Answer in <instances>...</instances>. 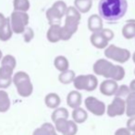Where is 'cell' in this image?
<instances>
[{
    "label": "cell",
    "instance_id": "6da1fadb",
    "mask_svg": "<svg viewBox=\"0 0 135 135\" xmlns=\"http://www.w3.org/2000/svg\"><path fill=\"white\" fill-rule=\"evenodd\" d=\"M127 10V0H100L98 4L99 16L109 23L122 19Z\"/></svg>",
    "mask_w": 135,
    "mask_h": 135
},
{
    "label": "cell",
    "instance_id": "7a4b0ae2",
    "mask_svg": "<svg viewBox=\"0 0 135 135\" xmlns=\"http://www.w3.org/2000/svg\"><path fill=\"white\" fill-rule=\"evenodd\" d=\"M94 74L102 76L105 79H111L119 81L125 77V70L119 65H114L109 60L100 58L94 62L93 66Z\"/></svg>",
    "mask_w": 135,
    "mask_h": 135
},
{
    "label": "cell",
    "instance_id": "3957f363",
    "mask_svg": "<svg viewBox=\"0 0 135 135\" xmlns=\"http://www.w3.org/2000/svg\"><path fill=\"white\" fill-rule=\"evenodd\" d=\"M65 24L61 28V40L68 41L77 32L81 15L73 7H68L65 15Z\"/></svg>",
    "mask_w": 135,
    "mask_h": 135
},
{
    "label": "cell",
    "instance_id": "277c9868",
    "mask_svg": "<svg viewBox=\"0 0 135 135\" xmlns=\"http://www.w3.org/2000/svg\"><path fill=\"white\" fill-rule=\"evenodd\" d=\"M12 83H14L17 92L21 97H29L33 92V85L29 74L25 71H18L13 74Z\"/></svg>",
    "mask_w": 135,
    "mask_h": 135
},
{
    "label": "cell",
    "instance_id": "5b68a950",
    "mask_svg": "<svg viewBox=\"0 0 135 135\" xmlns=\"http://www.w3.org/2000/svg\"><path fill=\"white\" fill-rule=\"evenodd\" d=\"M67 9L68 6L64 1H62V0L56 1L51 6V8H49L47 9L46 13H45L49 24H60L62 18L66 15Z\"/></svg>",
    "mask_w": 135,
    "mask_h": 135
},
{
    "label": "cell",
    "instance_id": "8992f818",
    "mask_svg": "<svg viewBox=\"0 0 135 135\" xmlns=\"http://www.w3.org/2000/svg\"><path fill=\"white\" fill-rule=\"evenodd\" d=\"M29 15L27 12L21 11H13L9 17L10 26H11L12 32L16 34H21L28 27L29 24Z\"/></svg>",
    "mask_w": 135,
    "mask_h": 135
},
{
    "label": "cell",
    "instance_id": "52a82bcc",
    "mask_svg": "<svg viewBox=\"0 0 135 135\" xmlns=\"http://www.w3.org/2000/svg\"><path fill=\"white\" fill-rule=\"evenodd\" d=\"M74 88L77 91L84 90L87 92H93L98 86L97 77L94 74H86V75H78L73 81Z\"/></svg>",
    "mask_w": 135,
    "mask_h": 135
},
{
    "label": "cell",
    "instance_id": "ba28073f",
    "mask_svg": "<svg viewBox=\"0 0 135 135\" xmlns=\"http://www.w3.org/2000/svg\"><path fill=\"white\" fill-rule=\"evenodd\" d=\"M105 56L108 59H112L118 63H126L131 57V52L126 48H121L115 45H109L105 49Z\"/></svg>",
    "mask_w": 135,
    "mask_h": 135
},
{
    "label": "cell",
    "instance_id": "9c48e42d",
    "mask_svg": "<svg viewBox=\"0 0 135 135\" xmlns=\"http://www.w3.org/2000/svg\"><path fill=\"white\" fill-rule=\"evenodd\" d=\"M84 105L87 110L92 113V114H94V116L101 117L107 111L105 104L104 102L100 101L96 97H94V96H88L85 99Z\"/></svg>",
    "mask_w": 135,
    "mask_h": 135
},
{
    "label": "cell",
    "instance_id": "30bf717a",
    "mask_svg": "<svg viewBox=\"0 0 135 135\" xmlns=\"http://www.w3.org/2000/svg\"><path fill=\"white\" fill-rule=\"evenodd\" d=\"M126 111V104L125 99L120 97H114L110 104L107 107V114L110 118L122 116L125 114Z\"/></svg>",
    "mask_w": 135,
    "mask_h": 135
},
{
    "label": "cell",
    "instance_id": "8fae6325",
    "mask_svg": "<svg viewBox=\"0 0 135 135\" xmlns=\"http://www.w3.org/2000/svg\"><path fill=\"white\" fill-rule=\"evenodd\" d=\"M55 129L62 135H76L78 132V126L73 120L58 119L55 122Z\"/></svg>",
    "mask_w": 135,
    "mask_h": 135
},
{
    "label": "cell",
    "instance_id": "7c38bea8",
    "mask_svg": "<svg viewBox=\"0 0 135 135\" xmlns=\"http://www.w3.org/2000/svg\"><path fill=\"white\" fill-rule=\"evenodd\" d=\"M14 70L8 67H0V90L7 89L11 85Z\"/></svg>",
    "mask_w": 135,
    "mask_h": 135
},
{
    "label": "cell",
    "instance_id": "4fadbf2b",
    "mask_svg": "<svg viewBox=\"0 0 135 135\" xmlns=\"http://www.w3.org/2000/svg\"><path fill=\"white\" fill-rule=\"evenodd\" d=\"M118 84L116 81L111 79H107L101 83L99 86V90L103 95L105 96H112L115 95L118 91Z\"/></svg>",
    "mask_w": 135,
    "mask_h": 135
},
{
    "label": "cell",
    "instance_id": "5bb4252c",
    "mask_svg": "<svg viewBox=\"0 0 135 135\" xmlns=\"http://www.w3.org/2000/svg\"><path fill=\"white\" fill-rule=\"evenodd\" d=\"M90 42L94 47L98 49H105L108 46L109 41L104 34L103 31L97 32H93L90 36Z\"/></svg>",
    "mask_w": 135,
    "mask_h": 135
},
{
    "label": "cell",
    "instance_id": "9a60e30c",
    "mask_svg": "<svg viewBox=\"0 0 135 135\" xmlns=\"http://www.w3.org/2000/svg\"><path fill=\"white\" fill-rule=\"evenodd\" d=\"M83 103V97L81 94L78 92L77 90L71 91L67 95V105L72 109L81 107V105Z\"/></svg>",
    "mask_w": 135,
    "mask_h": 135
},
{
    "label": "cell",
    "instance_id": "2e32d148",
    "mask_svg": "<svg viewBox=\"0 0 135 135\" xmlns=\"http://www.w3.org/2000/svg\"><path fill=\"white\" fill-rule=\"evenodd\" d=\"M61 28L60 24L50 25L48 31L46 32V38L50 43H57L61 41Z\"/></svg>",
    "mask_w": 135,
    "mask_h": 135
},
{
    "label": "cell",
    "instance_id": "e0dca14e",
    "mask_svg": "<svg viewBox=\"0 0 135 135\" xmlns=\"http://www.w3.org/2000/svg\"><path fill=\"white\" fill-rule=\"evenodd\" d=\"M88 29L92 32H100L104 29L103 24V19L97 14H93L88 19Z\"/></svg>",
    "mask_w": 135,
    "mask_h": 135
},
{
    "label": "cell",
    "instance_id": "ac0fdd59",
    "mask_svg": "<svg viewBox=\"0 0 135 135\" xmlns=\"http://www.w3.org/2000/svg\"><path fill=\"white\" fill-rule=\"evenodd\" d=\"M60 103H61V99H60L59 95L56 93H49L45 97V104L48 108H57L59 107Z\"/></svg>",
    "mask_w": 135,
    "mask_h": 135
},
{
    "label": "cell",
    "instance_id": "d6986e66",
    "mask_svg": "<svg viewBox=\"0 0 135 135\" xmlns=\"http://www.w3.org/2000/svg\"><path fill=\"white\" fill-rule=\"evenodd\" d=\"M122 35L127 40L135 37V20H129L126 22L122 28Z\"/></svg>",
    "mask_w": 135,
    "mask_h": 135
},
{
    "label": "cell",
    "instance_id": "ffe728a7",
    "mask_svg": "<svg viewBox=\"0 0 135 135\" xmlns=\"http://www.w3.org/2000/svg\"><path fill=\"white\" fill-rule=\"evenodd\" d=\"M126 115L129 118L135 117V93H131L126 97Z\"/></svg>",
    "mask_w": 135,
    "mask_h": 135
},
{
    "label": "cell",
    "instance_id": "44dd1931",
    "mask_svg": "<svg viewBox=\"0 0 135 135\" xmlns=\"http://www.w3.org/2000/svg\"><path fill=\"white\" fill-rule=\"evenodd\" d=\"M13 35V32H12L11 26H10V21L9 18H7V21L5 24L2 26V28L0 29V41L7 42L10 39Z\"/></svg>",
    "mask_w": 135,
    "mask_h": 135
},
{
    "label": "cell",
    "instance_id": "7402d4cb",
    "mask_svg": "<svg viewBox=\"0 0 135 135\" xmlns=\"http://www.w3.org/2000/svg\"><path fill=\"white\" fill-rule=\"evenodd\" d=\"M72 120L75 122L76 124H81L85 122L88 118V114L87 111L84 110L81 107H78V108L73 109L72 111Z\"/></svg>",
    "mask_w": 135,
    "mask_h": 135
},
{
    "label": "cell",
    "instance_id": "603a6c76",
    "mask_svg": "<svg viewBox=\"0 0 135 135\" xmlns=\"http://www.w3.org/2000/svg\"><path fill=\"white\" fill-rule=\"evenodd\" d=\"M93 6V0H74V8L80 13H88Z\"/></svg>",
    "mask_w": 135,
    "mask_h": 135
},
{
    "label": "cell",
    "instance_id": "cb8c5ba5",
    "mask_svg": "<svg viewBox=\"0 0 135 135\" xmlns=\"http://www.w3.org/2000/svg\"><path fill=\"white\" fill-rule=\"evenodd\" d=\"M54 66L56 70H59L60 72L66 71L70 68V62L68 58L64 56H57L54 60Z\"/></svg>",
    "mask_w": 135,
    "mask_h": 135
},
{
    "label": "cell",
    "instance_id": "d4e9b609",
    "mask_svg": "<svg viewBox=\"0 0 135 135\" xmlns=\"http://www.w3.org/2000/svg\"><path fill=\"white\" fill-rule=\"evenodd\" d=\"M55 131H56L55 126L49 122H46L44 123L40 128H37L33 131L32 135H52Z\"/></svg>",
    "mask_w": 135,
    "mask_h": 135
},
{
    "label": "cell",
    "instance_id": "484cf974",
    "mask_svg": "<svg viewBox=\"0 0 135 135\" xmlns=\"http://www.w3.org/2000/svg\"><path fill=\"white\" fill-rule=\"evenodd\" d=\"M10 99L5 90H0V113H5L10 108Z\"/></svg>",
    "mask_w": 135,
    "mask_h": 135
},
{
    "label": "cell",
    "instance_id": "4316f807",
    "mask_svg": "<svg viewBox=\"0 0 135 135\" xmlns=\"http://www.w3.org/2000/svg\"><path fill=\"white\" fill-rule=\"evenodd\" d=\"M69 117H70V113L67 108L57 107L53 111L52 115H51V119L55 123L58 119H69Z\"/></svg>",
    "mask_w": 135,
    "mask_h": 135
},
{
    "label": "cell",
    "instance_id": "83f0119b",
    "mask_svg": "<svg viewBox=\"0 0 135 135\" xmlns=\"http://www.w3.org/2000/svg\"><path fill=\"white\" fill-rule=\"evenodd\" d=\"M75 77H76L75 72L69 69V70H66V71L60 72L59 76H58V81H59L62 84H70V83H73Z\"/></svg>",
    "mask_w": 135,
    "mask_h": 135
},
{
    "label": "cell",
    "instance_id": "f1b7e54d",
    "mask_svg": "<svg viewBox=\"0 0 135 135\" xmlns=\"http://www.w3.org/2000/svg\"><path fill=\"white\" fill-rule=\"evenodd\" d=\"M30 1L29 0H13L14 11L27 12L30 9Z\"/></svg>",
    "mask_w": 135,
    "mask_h": 135
},
{
    "label": "cell",
    "instance_id": "f546056e",
    "mask_svg": "<svg viewBox=\"0 0 135 135\" xmlns=\"http://www.w3.org/2000/svg\"><path fill=\"white\" fill-rule=\"evenodd\" d=\"M0 62H1V66L10 68L12 70H15L16 66H17L16 58L12 55H6V56H4Z\"/></svg>",
    "mask_w": 135,
    "mask_h": 135
},
{
    "label": "cell",
    "instance_id": "4dcf8cb0",
    "mask_svg": "<svg viewBox=\"0 0 135 135\" xmlns=\"http://www.w3.org/2000/svg\"><path fill=\"white\" fill-rule=\"evenodd\" d=\"M129 94H131V90H129V86L123 84V85L118 86V91H117L116 94H115V97H120V98H122V99H126V97H127Z\"/></svg>",
    "mask_w": 135,
    "mask_h": 135
},
{
    "label": "cell",
    "instance_id": "1f68e13d",
    "mask_svg": "<svg viewBox=\"0 0 135 135\" xmlns=\"http://www.w3.org/2000/svg\"><path fill=\"white\" fill-rule=\"evenodd\" d=\"M22 34H23V40H24L25 43H30L34 38V32L30 27H27Z\"/></svg>",
    "mask_w": 135,
    "mask_h": 135
},
{
    "label": "cell",
    "instance_id": "d6a6232c",
    "mask_svg": "<svg viewBox=\"0 0 135 135\" xmlns=\"http://www.w3.org/2000/svg\"><path fill=\"white\" fill-rule=\"evenodd\" d=\"M127 128L129 131L135 132V117H131L127 121Z\"/></svg>",
    "mask_w": 135,
    "mask_h": 135
},
{
    "label": "cell",
    "instance_id": "836d02e7",
    "mask_svg": "<svg viewBox=\"0 0 135 135\" xmlns=\"http://www.w3.org/2000/svg\"><path fill=\"white\" fill-rule=\"evenodd\" d=\"M115 135H131V131L127 128H119L116 131Z\"/></svg>",
    "mask_w": 135,
    "mask_h": 135
},
{
    "label": "cell",
    "instance_id": "e575fe53",
    "mask_svg": "<svg viewBox=\"0 0 135 135\" xmlns=\"http://www.w3.org/2000/svg\"><path fill=\"white\" fill-rule=\"evenodd\" d=\"M6 21H7V18L4 16V14L1 13V12H0V29L2 28V26L5 24V22H6Z\"/></svg>",
    "mask_w": 135,
    "mask_h": 135
},
{
    "label": "cell",
    "instance_id": "d590c367",
    "mask_svg": "<svg viewBox=\"0 0 135 135\" xmlns=\"http://www.w3.org/2000/svg\"><path fill=\"white\" fill-rule=\"evenodd\" d=\"M129 88L131 93H135V79L131 81V83L129 85Z\"/></svg>",
    "mask_w": 135,
    "mask_h": 135
},
{
    "label": "cell",
    "instance_id": "8d00e7d4",
    "mask_svg": "<svg viewBox=\"0 0 135 135\" xmlns=\"http://www.w3.org/2000/svg\"><path fill=\"white\" fill-rule=\"evenodd\" d=\"M2 57H3V53H2V51H1V49H0V61H1Z\"/></svg>",
    "mask_w": 135,
    "mask_h": 135
},
{
    "label": "cell",
    "instance_id": "74e56055",
    "mask_svg": "<svg viewBox=\"0 0 135 135\" xmlns=\"http://www.w3.org/2000/svg\"><path fill=\"white\" fill-rule=\"evenodd\" d=\"M132 59H133V62L135 63V52L133 53V55H132Z\"/></svg>",
    "mask_w": 135,
    "mask_h": 135
},
{
    "label": "cell",
    "instance_id": "f35d334b",
    "mask_svg": "<svg viewBox=\"0 0 135 135\" xmlns=\"http://www.w3.org/2000/svg\"><path fill=\"white\" fill-rule=\"evenodd\" d=\"M52 135H58V134H57V133H56V131H55V132H54V133H53V134H52Z\"/></svg>",
    "mask_w": 135,
    "mask_h": 135
},
{
    "label": "cell",
    "instance_id": "ab89813d",
    "mask_svg": "<svg viewBox=\"0 0 135 135\" xmlns=\"http://www.w3.org/2000/svg\"><path fill=\"white\" fill-rule=\"evenodd\" d=\"M131 135H135V132H133V133H132V134H131Z\"/></svg>",
    "mask_w": 135,
    "mask_h": 135
},
{
    "label": "cell",
    "instance_id": "60d3db41",
    "mask_svg": "<svg viewBox=\"0 0 135 135\" xmlns=\"http://www.w3.org/2000/svg\"><path fill=\"white\" fill-rule=\"evenodd\" d=\"M134 75H135V69H134Z\"/></svg>",
    "mask_w": 135,
    "mask_h": 135
},
{
    "label": "cell",
    "instance_id": "b9f144b4",
    "mask_svg": "<svg viewBox=\"0 0 135 135\" xmlns=\"http://www.w3.org/2000/svg\"><path fill=\"white\" fill-rule=\"evenodd\" d=\"M134 38H135V37H134Z\"/></svg>",
    "mask_w": 135,
    "mask_h": 135
}]
</instances>
